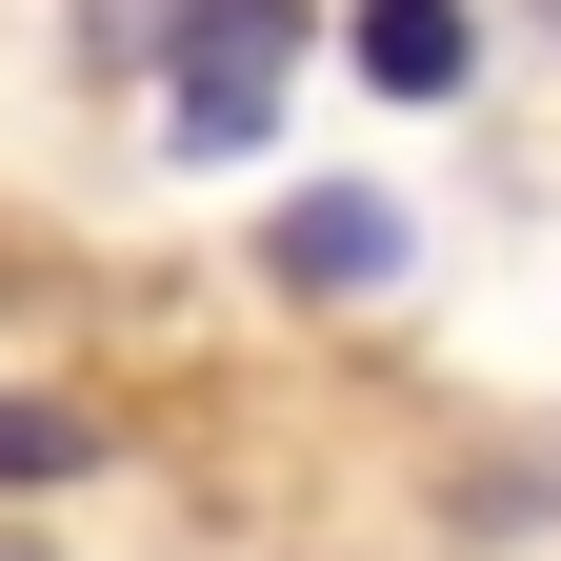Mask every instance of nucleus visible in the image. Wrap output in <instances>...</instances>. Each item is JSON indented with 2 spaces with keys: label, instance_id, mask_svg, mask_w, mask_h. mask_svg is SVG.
Segmentation results:
<instances>
[{
  "label": "nucleus",
  "instance_id": "nucleus-1",
  "mask_svg": "<svg viewBox=\"0 0 561 561\" xmlns=\"http://www.w3.org/2000/svg\"><path fill=\"white\" fill-rule=\"evenodd\" d=\"M280 81H301V0H181V41H161V140H181V161H241V140L280 121Z\"/></svg>",
  "mask_w": 561,
  "mask_h": 561
},
{
  "label": "nucleus",
  "instance_id": "nucleus-2",
  "mask_svg": "<svg viewBox=\"0 0 561 561\" xmlns=\"http://www.w3.org/2000/svg\"><path fill=\"white\" fill-rule=\"evenodd\" d=\"M280 280H301V301H362V280H401V201H280Z\"/></svg>",
  "mask_w": 561,
  "mask_h": 561
},
{
  "label": "nucleus",
  "instance_id": "nucleus-3",
  "mask_svg": "<svg viewBox=\"0 0 561 561\" xmlns=\"http://www.w3.org/2000/svg\"><path fill=\"white\" fill-rule=\"evenodd\" d=\"M362 60H381L401 101H442L461 81V21H442V0H362Z\"/></svg>",
  "mask_w": 561,
  "mask_h": 561
},
{
  "label": "nucleus",
  "instance_id": "nucleus-4",
  "mask_svg": "<svg viewBox=\"0 0 561 561\" xmlns=\"http://www.w3.org/2000/svg\"><path fill=\"white\" fill-rule=\"evenodd\" d=\"M60 461H81V421H60V401H0V481H60Z\"/></svg>",
  "mask_w": 561,
  "mask_h": 561
},
{
  "label": "nucleus",
  "instance_id": "nucleus-5",
  "mask_svg": "<svg viewBox=\"0 0 561 561\" xmlns=\"http://www.w3.org/2000/svg\"><path fill=\"white\" fill-rule=\"evenodd\" d=\"M541 21H561V0H541Z\"/></svg>",
  "mask_w": 561,
  "mask_h": 561
}]
</instances>
